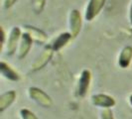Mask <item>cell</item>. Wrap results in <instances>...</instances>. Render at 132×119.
Segmentation results:
<instances>
[{"mask_svg":"<svg viewBox=\"0 0 132 119\" xmlns=\"http://www.w3.org/2000/svg\"><path fill=\"white\" fill-rule=\"evenodd\" d=\"M27 94L29 98L36 102L38 105L43 108H50L53 106V99L52 97L43 89L37 86H30L27 89Z\"/></svg>","mask_w":132,"mask_h":119,"instance_id":"obj_1","label":"cell"},{"mask_svg":"<svg viewBox=\"0 0 132 119\" xmlns=\"http://www.w3.org/2000/svg\"><path fill=\"white\" fill-rule=\"evenodd\" d=\"M92 80H93V73L90 72V70H88V69L82 70L79 74V80H78V83L76 86V91H75V94L78 98L86 97L89 88H90Z\"/></svg>","mask_w":132,"mask_h":119,"instance_id":"obj_2","label":"cell"},{"mask_svg":"<svg viewBox=\"0 0 132 119\" xmlns=\"http://www.w3.org/2000/svg\"><path fill=\"white\" fill-rule=\"evenodd\" d=\"M22 35H23V32L20 27L14 26L11 28L10 32L8 34V38H7L6 45H5V49H4L6 51L7 56L11 57L17 53Z\"/></svg>","mask_w":132,"mask_h":119,"instance_id":"obj_3","label":"cell"},{"mask_svg":"<svg viewBox=\"0 0 132 119\" xmlns=\"http://www.w3.org/2000/svg\"><path fill=\"white\" fill-rule=\"evenodd\" d=\"M54 50L52 49V47L49 45H46L45 48L43 49V51L41 52L39 56L34 60V62L31 64V67H30V71L32 73H36V72H39L42 69H44L45 66L50 63V61L52 60L54 55Z\"/></svg>","mask_w":132,"mask_h":119,"instance_id":"obj_4","label":"cell"},{"mask_svg":"<svg viewBox=\"0 0 132 119\" xmlns=\"http://www.w3.org/2000/svg\"><path fill=\"white\" fill-rule=\"evenodd\" d=\"M84 16L78 9H72L69 14V32L73 36V38H77L81 32Z\"/></svg>","mask_w":132,"mask_h":119,"instance_id":"obj_5","label":"cell"},{"mask_svg":"<svg viewBox=\"0 0 132 119\" xmlns=\"http://www.w3.org/2000/svg\"><path fill=\"white\" fill-rule=\"evenodd\" d=\"M105 3L106 0H88L84 13V18L86 22H93L102 11Z\"/></svg>","mask_w":132,"mask_h":119,"instance_id":"obj_6","label":"cell"},{"mask_svg":"<svg viewBox=\"0 0 132 119\" xmlns=\"http://www.w3.org/2000/svg\"><path fill=\"white\" fill-rule=\"evenodd\" d=\"M90 102L93 106L101 109H108V108L111 109L116 105V100L113 96L102 92L93 94L90 96Z\"/></svg>","mask_w":132,"mask_h":119,"instance_id":"obj_7","label":"cell"},{"mask_svg":"<svg viewBox=\"0 0 132 119\" xmlns=\"http://www.w3.org/2000/svg\"><path fill=\"white\" fill-rule=\"evenodd\" d=\"M0 73L2 78L10 81L16 82L21 79V74L19 73V72L5 61H1L0 63Z\"/></svg>","mask_w":132,"mask_h":119,"instance_id":"obj_8","label":"cell"},{"mask_svg":"<svg viewBox=\"0 0 132 119\" xmlns=\"http://www.w3.org/2000/svg\"><path fill=\"white\" fill-rule=\"evenodd\" d=\"M24 32L30 36V38L33 40L34 43H37L39 45L46 44L47 41H48V35L43 30H41V29L35 26L25 25L24 26Z\"/></svg>","mask_w":132,"mask_h":119,"instance_id":"obj_9","label":"cell"},{"mask_svg":"<svg viewBox=\"0 0 132 119\" xmlns=\"http://www.w3.org/2000/svg\"><path fill=\"white\" fill-rule=\"evenodd\" d=\"M33 43V40L30 38V36L25 32H23V35L20 40V44L18 46V50H17V58L19 60L26 58L27 55L30 53L32 49Z\"/></svg>","mask_w":132,"mask_h":119,"instance_id":"obj_10","label":"cell"},{"mask_svg":"<svg viewBox=\"0 0 132 119\" xmlns=\"http://www.w3.org/2000/svg\"><path fill=\"white\" fill-rule=\"evenodd\" d=\"M73 39V36L70 32H62L50 43V46L52 47L54 52H59L62 49L68 46V44Z\"/></svg>","mask_w":132,"mask_h":119,"instance_id":"obj_11","label":"cell"},{"mask_svg":"<svg viewBox=\"0 0 132 119\" xmlns=\"http://www.w3.org/2000/svg\"><path fill=\"white\" fill-rule=\"evenodd\" d=\"M132 63V46H124L119 52L117 58V65L120 69H128Z\"/></svg>","mask_w":132,"mask_h":119,"instance_id":"obj_12","label":"cell"},{"mask_svg":"<svg viewBox=\"0 0 132 119\" xmlns=\"http://www.w3.org/2000/svg\"><path fill=\"white\" fill-rule=\"evenodd\" d=\"M17 98V92L10 89L5 92L1 93L0 95V113H3L6 109H8L10 106L15 102Z\"/></svg>","mask_w":132,"mask_h":119,"instance_id":"obj_13","label":"cell"},{"mask_svg":"<svg viewBox=\"0 0 132 119\" xmlns=\"http://www.w3.org/2000/svg\"><path fill=\"white\" fill-rule=\"evenodd\" d=\"M47 0H32V9L36 14H40L45 9Z\"/></svg>","mask_w":132,"mask_h":119,"instance_id":"obj_14","label":"cell"},{"mask_svg":"<svg viewBox=\"0 0 132 119\" xmlns=\"http://www.w3.org/2000/svg\"><path fill=\"white\" fill-rule=\"evenodd\" d=\"M19 115L21 119H39L38 116L32 110H30L28 108H25V107L21 108L19 110Z\"/></svg>","mask_w":132,"mask_h":119,"instance_id":"obj_15","label":"cell"},{"mask_svg":"<svg viewBox=\"0 0 132 119\" xmlns=\"http://www.w3.org/2000/svg\"><path fill=\"white\" fill-rule=\"evenodd\" d=\"M99 119H115L112 109H102L99 113Z\"/></svg>","mask_w":132,"mask_h":119,"instance_id":"obj_16","label":"cell"},{"mask_svg":"<svg viewBox=\"0 0 132 119\" xmlns=\"http://www.w3.org/2000/svg\"><path fill=\"white\" fill-rule=\"evenodd\" d=\"M8 36L6 35V32L4 30L3 27H1V47H0V51L3 52L5 49V45H6V41Z\"/></svg>","mask_w":132,"mask_h":119,"instance_id":"obj_17","label":"cell"},{"mask_svg":"<svg viewBox=\"0 0 132 119\" xmlns=\"http://www.w3.org/2000/svg\"><path fill=\"white\" fill-rule=\"evenodd\" d=\"M18 0H3V7L4 9H10L16 4Z\"/></svg>","mask_w":132,"mask_h":119,"instance_id":"obj_18","label":"cell"},{"mask_svg":"<svg viewBox=\"0 0 132 119\" xmlns=\"http://www.w3.org/2000/svg\"><path fill=\"white\" fill-rule=\"evenodd\" d=\"M128 18H129V23H130V27L132 29V1L130 3V6H129V14H128Z\"/></svg>","mask_w":132,"mask_h":119,"instance_id":"obj_19","label":"cell"},{"mask_svg":"<svg viewBox=\"0 0 132 119\" xmlns=\"http://www.w3.org/2000/svg\"><path fill=\"white\" fill-rule=\"evenodd\" d=\"M128 101H129V104L132 106V93L129 95V97H128Z\"/></svg>","mask_w":132,"mask_h":119,"instance_id":"obj_20","label":"cell"}]
</instances>
